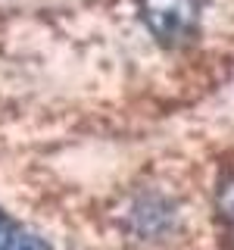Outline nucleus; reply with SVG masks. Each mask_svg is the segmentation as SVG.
Masks as SVG:
<instances>
[{"instance_id": "nucleus-1", "label": "nucleus", "mask_w": 234, "mask_h": 250, "mask_svg": "<svg viewBox=\"0 0 234 250\" xmlns=\"http://www.w3.org/2000/svg\"><path fill=\"white\" fill-rule=\"evenodd\" d=\"M140 16L156 41L181 44L197 28L200 0H140Z\"/></svg>"}, {"instance_id": "nucleus-2", "label": "nucleus", "mask_w": 234, "mask_h": 250, "mask_svg": "<svg viewBox=\"0 0 234 250\" xmlns=\"http://www.w3.org/2000/svg\"><path fill=\"white\" fill-rule=\"evenodd\" d=\"M131 229L137 234H144V238H156V234H162L169 229L172 222V207L162 197H140L135 203V209H131Z\"/></svg>"}, {"instance_id": "nucleus-3", "label": "nucleus", "mask_w": 234, "mask_h": 250, "mask_svg": "<svg viewBox=\"0 0 234 250\" xmlns=\"http://www.w3.org/2000/svg\"><path fill=\"white\" fill-rule=\"evenodd\" d=\"M218 209L228 222H234V175L222 178V185H218Z\"/></svg>"}, {"instance_id": "nucleus-5", "label": "nucleus", "mask_w": 234, "mask_h": 250, "mask_svg": "<svg viewBox=\"0 0 234 250\" xmlns=\"http://www.w3.org/2000/svg\"><path fill=\"white\" fill-rule=\"evenodd\" d=\"M13 238H16V229L10 225V219L0 213V250H6V247H10V241H13Z\"/></svg>"}, {"instance_id": "nucleus-4", "label": "nucleus", "mask_w": 234, "mask_h": 250, "mask_svg": "<svg viewBox=\"0 0 234 250\" xmlns=\"http://www.w3.org/2000/svg\"><path fill=\"white\" fill-rule=\"evenodd\" d=\"M6 250H50V247H47L41 238H35V234H19L16 231V238L10 241Z\"/></svg>"}]
</instances>
